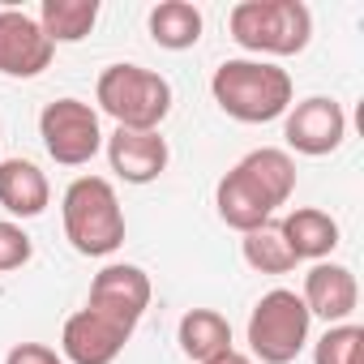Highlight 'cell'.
<instances>
[{"label":"cell","instance_id":"44dd1931","mask_svg":"<svg viewBox=\"0 0 364 364\" xmlns=\"http://www.w3.org/2000/svg\"><path fill=\"white\" fill-rule=\"evenodd\" d=\"M313 364H364V330L355 321L330 326L313 343Z\"/></svg>","mask_w":364,"mask_h":364},{"label":"cell","instance_id":"5b68a950","mask_svg":"<svg viewBox=\"0 0 364 364\" xmlns=\"http://www.w3.org/2000/svg\"><path fill=\"white\" fill-rule=\"evenodd\" d=\"M309 326H313V317H309V309L296 291H287V287L266 291L249 313V351H253V360L291 364L309 343Z\"/></svg>","mask_w":364,"mask_h":364},{"label":"cell","instance_id":"ac0fdd59","mask_svg":"<svg viewBox=\"0 0 364 364\" xmlns=\"http://www.w3.org/2000/svg\"><path fill=\"white\" fill-rule=\"evenodd\" d=\"M99 22V0H43L39 26L52 43H82Z\"/></svg>","mask_w":364,"mask_h":364},{"label":"cell","instance_id":"ba28073f","mask_svg":"<svg viewBox=\"0 0 364 364\" xmlns=\"http://www.w3.org/2000/svg\"><path fill=\"white\" fill-rule=\"evenodd\" d=\"M86 309L120 321L124 330H137L141 313L150 309V274L141 266H129V262H112L95 274L90 283V300Z\"/></svg>","mask_w":364,"mask_h":364},{"label":"cell","instance_id":"52a82bcc","mask_svg":"<svg viewBox=\"0 0 364 364\" xmlns=\"http://www.w3.org/2000/svg\"><path fill=\"white\" fill-rule=\"evenodd\" d=\"M283 137L296 154H309V159L334 154L347 137V112H343V103H334L326 95L300 99L283 116Z\"/></svg>","mask_w":364,"mask_h":364},{"label":"cell","instance_id":"8992f818","mask_svg":"<svg viewBox=\"0 0 364 364\" xmlns=\"http://www.w3.org/2000/svg\"><path fill=\"white\" fill-rule=\"evenodd\" d=\"M39 137L43 150L60 167H86L103 150V124L99 112L82 99H56L39 112Z\"/></svg>","mask_w":364,"mask_h":364},{"label":"cell","instance_id":"7c38bea8","mask_svg":"<svg viewBox=\"0 0 364 364\" xmlns=\"http://www.w3.org/2000/svg\"><path fill=\"white\" fill-rule=\"evenodd\" d=\"M167 141L159 133H141V129H116L107 137V163L124 185H150L167 171Z\"/></svg>","mask_w":364,"mask_h":364},{"label":"cell","instance_id":"3957f363","mask_svg":"<svg viewBox=\"0 0 364 364\" xmlns=\"http://www.w3.org/2000/svg\"><path fill=\"white\" fill-rule=\"evenodd\" d=\"M95 103L116 120V129L159 133L171 112V82L141 65H107L95 82Z\"/></svg>","mask_w":364,"mask_h":364},{"label":"cell","instance_id":"9c48e42d","mask_svg":"<svg viewBox=\"0 0 364 364\" xmlns=\"http://www.w3.org/2000/svg\"><path fill=\"white\" fill-rule=\"evenodd\" d=\"M56 56V43L43 35L39 18L22 9H0V73L5 77H39Z\"/></svg>","mask_w":364,"mask_h":364},{"label":"cell","instance_id":"ffe728a7","mask_svg":"<svg viewBox=\"0 0 364 364\" xmlns=\"http://www.w3.org/2000/svg\"><path fill=\"white\" fill-rule=\"evenodd\" d=\"M240 249H245V262H249L257 274H287V270H296V257H291V249H287L279 223H262V228L245 232Z\"/></svg>","mask_w":364,"mask_h":364},{"label":"cell","instance_id":"2e32d148","mask_svg":"<svg viewBox=\"0 0 364 364\" xmlns=\"http://www.w3.org/2000/svg\"><path fill=\"white\" fill-rule=\"evenodd\" d=\"M176 343L185 351V360L193 364H210L215 355L232 351V321L215 309H189L180 317V330H176Z\"/></svg>","mask_w":364,"mask_h":364},{"label":"cell","instance_id":"277c9868","mask_svg":"<svg viewBox=\"0 0 364 364\" xmlns=\"http://www.w3.org/2000/svg\"><path fill=\"white\" fill-rule=\"evenodd\" d=\"M228 31L245 52L300 56L313 39V14L304 0H240L228 14Z\"/></svg>","mask_w":364,"mask_h":364},{"label":"cell","instance_id":"30bf717a","mask_svg":"<svg viewBox=\"0 0 364 364\" xmlns=\"http://www.w3.org/2000/svg\"><path fill=\"white\" fill-rule=\"evenodd\" d=\"M129 338H133V330H124L120 321H112L95 309H77L60 330V355L69 364H112Z\"/></svg>","mask_w":364,"mask_h":364},{"label":"cell","instance_id":"cb8c5ba5","mask_svg":"<svg viewBox=\"0 0 364 364\" xmlns=\"http://www.w3.org/2000/svg\"><path fill=\"white\" fill-rule=\"evenodd\" d=\"M210 364H257V360H253V355H245V351H236V347H232V351H223V355H215V360H210Z\"/></svg>","mask_w":364,"mask_h":364},{"label":"cell","instance_id":"5bb4252c","mask_svg":"<svg viewBox=\"0 0 364 364\" xmlns=\"http://www.w3.org/2000/svg\"><path fill=\"white\" fill-rule=\"evenodd\" d=\"M52 202V185L31 159H5L0 163V206L14 219H39Z\"/></svg>","mask_w":364,"mask_h":364},{"label":"cell","instance_id":"7402d4cb","mask_svg":"<svg viewBox=\"0 0 364 364\" xmlns=\"http://www.w3.org/2000/svg\"><path fill=\"white\" fill-rule=\"evenodd\" d=\"M31 253H35L31 236H26L18 223L0 219V274H9V270H22V266L31 262Z\"/></svg>","mask_w":364,"mask_h":364},{"label":"cell","instance_id":"6da1fadb","mask_svg":"<svg viewBox=\"0 0 364 364\" xmlns=\"http://www.w3.org/2000/svg\"><path fill=\"white\" fill-rule=\"evenodd\" d=\"M210 95L223 116L240 124H270L291 107V77L270 60H223L210 77Z\"/></svg>","mask_w":364,"mask_h":364},{"label":"cell","instance_id":"e0dca14e","mask_svg":"<svg viewBox=\"0 0 364 364\" xmlns=\"http://www.w3.org/2000/svg\"><path fill=\"white\" fill-rule=\"evenodd\" d=\"M150 39L167 52H189L202 39V9L189 0H159L150 9Z\"/></svg>","mask_w":364,"mask_h":364},{"label":"cell","instance_id":"9a60e30c","mask_svg":"<svg viewBox=\"0 0 364 364\" xmlns=\"http://www.w3.org/2000/svg\"><path fill=\"white\" fill-rule=\"evenodd\" d=\"M279 232H283V240H287V249H291L296 262H326L338 249V223L326 210H317V206L291 210L279 223Z\"/></svg>","mask_w":364,"mask_h":364},{"label":"cell","instance_id":"603a6c76","mask_svg":"<svg viewBox=\"0 0 364 364\" xmlns=\"http://www.w3.org/2000/svg\"><path fill=\"white\" fill-rule=\"evenodd\" d=\"M5 364H65V355L48 343H18V347H9Z\"/></svg>","mask_w":364,"mask_h":364},{"label":"cell","instance_id":"8fae6325","mask_svg":"<svg viewBox=\"0 0 364 364\" xmlns=\"http://www.w3.org/2000/svg\"><path fill=\"white\" fill-rule=\"evenodd\" d=\"M309 317H321L326 326H343L355 304H360V287H355V274L338 262H317L309 274H304V291H300Z\"/></svg>","mask_w":364,"mask_h":364},{"label":"cell","instance_id":"4fadbf2b","mask_svg":"<svg viewBox=\"0 0 364 364\" xmlns=\"http://www.w3.org/2000/svg\"><path fill=\"white\" fill-rule=\"evenodd\" d=\"M215 206H219V219H223L228 228H236L240 236H245V232H253V228H262V223H270V215L279 210V206L266 198V189L257 185V180H253L240 163L219 180V189H215Z\"/></svg>","mask_w":364,"mask_h":364},{"label":"cell","instance_id":"7a4b0ae2","mask_svg":"<svg viewBox=\"0 0 364 364\" xmlns=\"http://www.w3.org/2000/svg\"><path fill=\"white\" fill-rule=\"evenodd\" d=\"M60 215H65V240L82 257H107L124 245V210L112 180L103 176H77L65 189Z\"/></svg>","mask_w":364,"mask_h":364},{"label":"cell","instance_id":"d6986e66","mask_svg":"<svg viewBox=\"0 0 364 364\" xmlns=\"http://www.w3.org/2000/svg\"><path fill=\"white\" fill-rule=\"evenodd\" d=\"M240 167L266 189V198L274 206H287V198L296 193V159L279 146H262V150H249L240 159Z\"/></svg>","mask_w":364,"mask_h":364}]
</instances>
